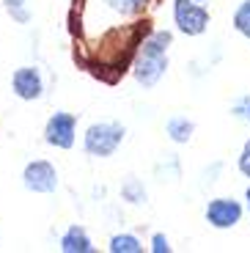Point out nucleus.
Wrapping results in <instances>:
<instances>
[{
    "mask_svg": "<svg viewBox=\"0 0 250 253\" xmlns=\"http://www.w3.org/2000/svg\"><path fill=\"white\" fill-rule=\"evenodd\" d=\"M126 129L116 121H99V124H91L85 129V138H83V146H85V154L91 157H113L119 152V146L124 143Z\"/></svg>",
    "mask_w": 250,
    "mask_h": 253,
    "instance_id": "obj_1",
    "label": "nucleus"
},
{
    "mask_svg": "<svg viewBox=\"0 0 250 253\" xmlns=\"http://www.w3.org/2000/svg\"><path fill=\"white\" fill-rule=\"evenodd\" d=\"M173 19L187 36H201L209 28V11L198 0H173Z\"/></svg>",
    "mask_w": 250,
    "mask_h": 253,
    "instance_id": "obj_2",
    "label": "nucleus"
},
{
    "mask_svg": "<svg viewBox=\"0 0 250 253\" xmlns=\"http://www.w3.org/2000/svg\"><path fill=\"white\" fill-rule=\"evenodd\" d=\"M22 184L31 193H39V196H50L58 190V171L55 165L47 163V160H33V163L25 165L22 171Z\"/></svg>",
    "mask_w": 250,
    "mask_h": 253,
    "instance_id": "obj_3",
    "label": "nucleus"
},
{
    "mask_svg": "<svg viewBox=\"0 0 250 253\" xmlns=\"http://www.w3.org/2000/svg\"><path fill=\"white\" fill-rule=\"evenodd\" d=\"M44 140L55 149H72L77 140V116L63 113V110L52 113L47 126H44Z\"/></svg>",
    "mask_w": 250,
    "mask_h": 253,
    "instance_id": "obj_4",
    "label": "nucleus"
},
{
    "mask_svg": "<svg viewBox=\"0 0 250 253\" xmlns=\"http://www.w3.org/2000/svg\"><path fill=\"white\" fill-rule=\"evenodd\" d=\"M242 220V204L234 201V198H212L207 204V223L214 228H234Z\"/></svg>",
    "mask_w": 250,
    "mask_h": 253,
    "instance_id": "obj_5",
    "label": "nucleus"
},
{
    "mask_svg": "<svg viewBox=\"0 0 250 253\" xmlns=\"http://www.w3.org/2000/svg\"><path fill=\"white\" fill-rule=\"evenodd\" d=\"M168 72V55H160V52H140L138 61H135V80L143 85V88H151L160 83V77Z\"/></svg>",
    "mask_w": 250,
    "mask_h": 253,
    "instance_id": "obj_6",
    "label": "nucleus"
},
{
    "mask_svg": "<svg viewBox=\"0 0 250 253\" xmlns=\"http://www.w3.org/2000/svg\"><path fill=\"white\" fill-rule=\"evenodd\" d=\"M11 91L25 102L42 99V94H44L42 72H39L36 66H19V69L11 75Z\"/></svg>",
    "mask_w": 250,
    "mask_h": 253,
    "instance_id": "obj_7",
    "label": "nucleus"
},
{
    "mask_svg": "<svg viewBox=\"0 0 250 253\" xmlns=\"http://www.w3.org/2000/svg\"><path fill=\"white\" fill-rule=\"evenodd\" d=\"M58 248H61L63 253H94V242H91V237H88V231L83 226H69L66 231H63L61 242H58Z\"/></svg>",
    "mask_w": 250,
    "mask_h": 253,
    "instance_id": "obj_8",
    "label": "nucleus"
},
{
    "mask_svg": "<svg viewBox=\"0 0 250 253\" xmlns=\"http://www.w3.org/2000/svg\"><path fill=\"white\" fill-rule=\"evenodd\" d=\"M165 132H168V138L173 140V143H187L195 132V124L187 116H173V119H168V124H165Z\"/></svg>",
    "mask_w": 250,
    "mask_h": 253,
    "instance_id": "obj_9",
    "label": "nucleus"
},
{
    "mask_svg": "<svg viewBox=\"0 0 250 253\" xmlns=\"http://www.w3.org/2000/svg\"><path fill=\"white\" fill-rule=\"evenodd\" d=\"M170 42H173V33L170 31H157V33H151V36L143 42L140 52H160V55H163V52H168Z\"/></svg>",
    "mask_w": 250,
    "mask_h": 253,
    "instance_id": "obj_10",
    "label": "nucleus"
},
{
    "mask_svg": "<svg viewBox=\"0 0 250 253\" xmlns=\"http://www.w3.org/2000/svg\"><path fill=\"white\" fill-rule=\"evenodd\" d=\"M107 248H110V253H140L143 251L140 240L138 237H132V234H116Z\"/></svg>",
    "mask_w": 250,
    "mask_h": 253,
    "instance_id": "obj_11",
    "label": "nucleus"
},
{
    "mask_svg": "<svg viewBox=\"0 0 250 253\" xmlns=\"http://www.w3.org/2000/svg\"><path fill=\"white\" fill-rule=\"evenodd\" d=\"M121 196H124V201L129 204H143L146 201V187L143 182H138V179H126L124 184H121Z\"/></svg>",
    "mask_w": 250,
    "mask_h": 253,
    "instance_id": "obj_12",
    "label": "nucleus"
},
{
    "mask_svg": "<svg viewBox=\"0 0 250 253\" xmlns=\"http://www.w3.org/2000/svg\"><path fill=\"white\" fill-rule=\"evenodd\" d=\"M234 28L245 39H250V0H245L242 6L237 8V14H234Z\"/></svg>",
    "mask_w": 250,
    "mask_h": 253,
    "instance_id": "obj_13",
    "label": "nucleus"
},
{
    "mask_svg": "<svg viewBox=\"0 0 250 253\" xmlns=\"http://www.w3.org/2000/svg\"><path fill=\"white\" fill-rule=\"evenodd\" d=\"M3 3H6L8 14H11L17 22H28V19H31V14H28V8H25V0H3Z\"/></svg>",
    "mask_w": 250,
    "mask_h": 253,
    "instance_id": "obj_14",
    "label": "nucleus"
},
{
    "mask_svg": "<svg viewBox=\"0 0 250 253\" xmlns=\"http://www.w3.org/2000/svg\"><path fill=\"white\" fill-rule=\"evenodd\" d=\"M231 116L239 121H250V94H245L239 102H234L231 105Z\"/></svg>",
    "mask_w": 250,
    "mask_h": 253,
    "instance_id": "obj_15",
    "label": "nucleus"
},
{
    "mask_svg": "<svg viewBox=\"0 0 250 253\" xmlns=\"http://www.w3.org/2000/svg\"><path fill=\"white\" fill-rule=\"evenodd\" d=\"M146 6V0H113V8H119V11L129 14V11H140Z\"/></svg>",
    "mask_w": 250,
    "mask_h": 253,
    "instance_id": "obj_16",
    "label": "nucleus"
},
{
    "mask_svg": "<svg viewBox=\"0 0 250 253\" xmlns=\"http://www.w3.org/2000/svg\"><path fill=\"white\" fill-rule=\"evenodd\" d=\"M151 251L154 253H170V242L165 234H154L151 237Z\"/></svg>",
    "mask_w": 250,
    "mask_h": 253,
    "instance_id": "obj_17",
    "label": "nucleus"
},
{
    "mask_svg": "<svg viewBox=\"0 0 250 253\" xmlns=\"http://www.w3.org/2000/svg\"><path fill=\"white\" fill-rule=\"evenodd\" d=\"M239 171H242L245 179H250V140L245 143L242 154H239Z\"/></svg>",
    "mask_w": 250,
    "mask_h": 253,
    "instance_id": "obj_18",
    "label": "nucleus"
},
{
    "mask_svg": "<svg viewBox=\"0 0 250 253\" xmlns=\"http://www.w3.org/2000/svg\"><path fill=\"white\" fill-rule=\"evenodd\" d=\"M245 198H248V212H250V187H248V193H245Z\"/></svg>",
    "mask_w": 250,
    "mask_h": 253,
    "instance_id": "obj_19",
    "label": "nucleus"
},
{
    "mask_svg": "<svg viewBox=\"0 0 250 253\" xmlns=\"http://www.w3.org/2000/svg\"><path fill=\"white\" fill-rule=\"evenodd\" d=\"M198 3H204V0H198Z\"/></svg>",
    "mask_w": 250,
    "mask_h": 253,
    "instance_id": "obj_20",
    "label": "nucleus"
}]
</instances>
